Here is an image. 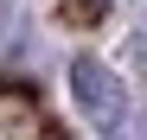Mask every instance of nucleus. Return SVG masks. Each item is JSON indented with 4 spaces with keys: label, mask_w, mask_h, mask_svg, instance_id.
<instances>
[{
    "label": "nucleus",
    "mask_w": 147,
    "mask_h": 140,
    "mask_svg": "<svg viewBox=\"0 0 147 140\" xmlns=\"http://www.w3.org/2000/svg\"><path fill=\"white\" fill-rule=\"evenodd\" d=\"M70 96H77V108L96 127H121L128 121V89H121V77L102 57H77L70 64Z\"/></svg>",
    "instance_id": "f257e3e1"
},
{
    "label": "nucleus",
    "mask_w": 147,
    "mask_h": 140,
    "mask_svg": "<svg viewBox=\"0 0 147 140\" xmlns=\"http://www.w3.org/2000/svg\"><path fill=\"white\" fill-rule=\"evenodd\" d=\"M109 13V0H64V26H96Z\"/></svg>",
    "instance_id": "f03ea898"
}]
</instances>
